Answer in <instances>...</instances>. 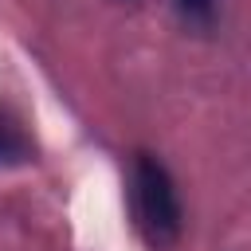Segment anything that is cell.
I'll list each match as a JSON object with an SVG mask.
<instances>
[{
	"label": "cell",
	"mask_w": 251,
	"mask_h": 251,
	"mask_svg": "<svg viewBox=\"0 0 251 251\" xmlns=\"http://www.w3.org/2000/svg\"><path fill=\"white\" fill-rule=\"evenodd\" d=\"M133 204H137V216H141V227L149 231L153 243H176L180 235V196H176V184L169 176V169L141 153L133 161Z\"/></svg>",
	"instance_id": "cell-1"
},
{
	"label": "cell",
	"mask_w": 251,
	"mask_h": 251,
	"mask_svg": "<svg viewBox=\"0 0 251 251\" xmlns=\"http://www.w3.org/2000/svg\"><path fill=\"white\" fill-rule=\"evenodd\" d=\"M24 153H27V145H24V137L16 133V126L0 122V165H8V161H24Z\"/></svg>",
	"instance_id": "cell-2"
},
{
	"label": "cell",
	"mask_w": 251,
	"mask_h": 251,
	"mask_svg": "<svg viewBox=\"0 0 251 251\" xmlns=\"http://www.w3.org/2000/svg\"><path fill=\"white\" fill-rule=\"evenodd\" d=\"M176 8L184 16H192V20H208L216 12V0H176Z\"/></svg>",
	"instance_id": "cell-3"
}]
</instances>
